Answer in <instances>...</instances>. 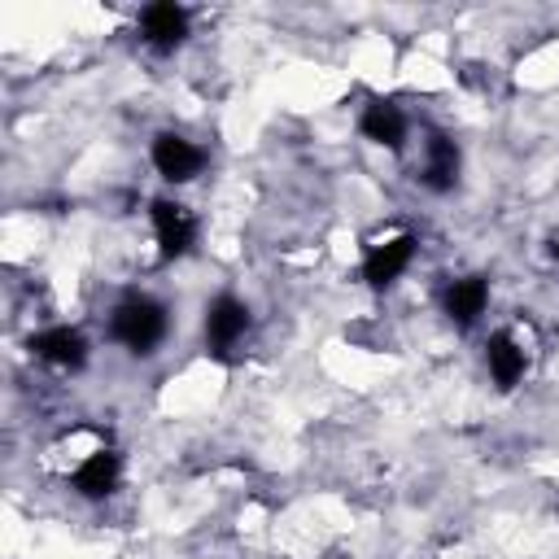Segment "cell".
Instances as JSON below:
<instances>
[{"mask_svg": "<svg viewBox=\"0 0 559 559\" xmlns=\"http://www.w3.org/2000/svg\"><path fill=\"white\" fill-rule=\"evenodd\" d=\"M109 332H114V341H122L127 349L148 354V349H157L162 336H166V310H162L157 301H148V297H131V301H122V306L114 310Z\"/></svg>", "mask_w": 559, "mask_h": 559, "instance_id": "cell-1", "label": "cell"}, {"mask_svg": "<svg viewBox=\"0 0 559 559\" xmlns=\"http://www.w3.org/2000/svg\"><path fill=\"white\" fill-rule=\"evenodd\" d=\"M153 231H157L162 258H183L197 240V218L179 201H153Z\"/></svg>", "mask_w": 559, "mask_h": 559, "instance_id": "cell-2", "label": "cell"}, {"mask_svg": "<svg viewBox=\"0 0 559 559\" xmlns=\"http://www.w3.org/2000/svg\"><path fill=\"white\" fill-rule=\"evenodd\" d=\"M245 328H249V306H245L240 297L223 293V297H214V301L205 306V345H210L214 354H227V349L245 336Z\"/></svg>", "mask_w": 559, "mask_h": 559, "instance_id": "cell-3", "label": "cell"}, {"mask_svg": "<svg viewBox=\"0 0 559 559\" xmlns=\"http://www.w3.org/2000/svg\"><path fill=\"white\" fill-rule=\"evenodd\" d=\"M153 166H157V175H162V179H170V183H188V179H197V175H201L205 153H201L192 140H183V135L166 131V135H157V140H153Z\"/></svg>", "mask_w": 559, "mask_h": 559, "instance_id": "cell-4", "label": "cell"}, {"mask_svg": "<svg viewBox=\"0 0 559 559\" xmlns=\"http://www.w3.org/2000/svg\"><path fill=\"white\" fill-rule=\"evenodd\" d=\"M411 258H415V236H393V240H384V245H376V249L367 253L362 280H367L371 288H389V284L411 266Z\"/></svg>", "mask_w": 559, "mask_h": 559, "instance_id": "cell-5", "label": "cell"}, {"mask_svg": "<svg viewBox=\"0 0 559 559\" xmlns=\"http://www.w3.org/2000/svg\"><path fill=\"white\" fill-rule=\"evenodd\" d=\"M31 349H35V358H44L52 367H83L87 362V341L74 328H44V332H35Z\"/></svg>", "mask_w": 559, "mask_h": 559, "instance_id": "cell-6", "label": "cell"}, {"mask_svg": "<svg viewBox=\"0 0 559 559\" xmlns=\"http://www.w3.org/2000/svg\"><path fill=\"white\" fill-rule=\"evenodd\" d=\"M140 31H144V39H148L153 48H175V44H183V35H188V13H183L179 4H170V0L148 4V9L140 13Z\"/></svg>", "mask_w": 559, "mask_h": 559, "instance_id": "cell-7", "label": "cell"}, {"mask_svg": "<svg viewBox=\"0 0 559 559\" xmlns=\"http://www.w3.org/2000/svg\"><path fill=\"white\" fill-rule=\"evenodd\" d=\"M489 306V284L480 275H463L445 288V314L459 323V328H472Z\"/></svg>", "mask_w": 559, "mask_h": 559, "instance_id": "cell-8", "label": "cell"}, {"mask_svg": "<svg viewBox=\"0 0 559 559\" xmlns=\"http://www.w3.org/2000/svg\"><path fill=\"white\" fill-rule=\"evenodd\" d=\"M118 472H122V459H118L114 450H96V454H87V459L74 467V489H79L83 498H105V493H114Z\"/></svg>", "mask_w": 559, "mask_h": 559, "instance_id": "cell-9", "label": "cell"}, {"mask_svg": "<svg viewBox=\"0 0 559 559\" xmlns=\"http://www.w3.org/2000/svg\"><path fill=\"white\" fill-rule=\"evenodd\" d=\"M358 127H362V135H367L371 144H384V148H402V140H406V118H402V109L389 105V100H371V105L362 109Z\"/></svg>", "mask_w": 559, "mask_h": 559, "instance_id": "cell-10", "label": "cell"}, {"mask_svg": "<svg viewBox=\"0 0 559 559\" xmlns=\"http://www.w3.org/2000/svg\"><path fill=\"white\" fill-rule=\"evenodd\" d=\"M485 362H489V376H493L498 389H511V384H520V376H524V349H520L507 332H493V336H489Z\"/></svg>", "mask_w": 559, "mask_h": 559, "instance_id": "cell-11", "label": "cell"}, {"mask_svg": "<svg viewBox=\"0 0 559 559\" xmlns=\"http://www.w3.org/2000/svg\"><path fill=\"white\" fill-rule=\"evenodd\" d=\"M454 179H459V144L445 140V135H432L428 140V162H424V183L432 192H445V188H454Z\"/></svg>", "mask_w": 559, "mask_h": 559, "instance_id": "cell-12", "label": "cell"}]
</instances>
